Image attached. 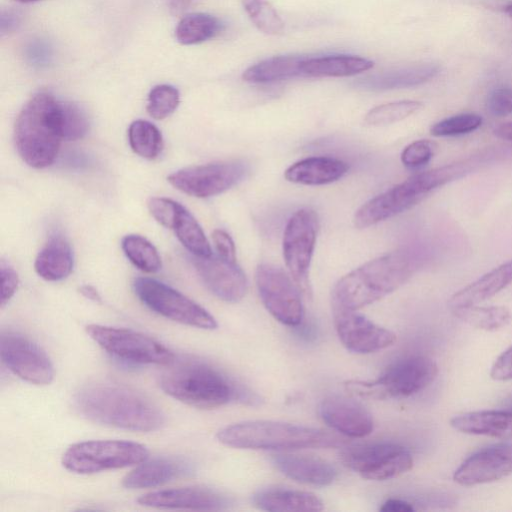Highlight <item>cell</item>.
<instances>
[{
    "label": "cell",
    "instance_id": "obj_50",
    "mask_svg": "<svg viewBox=\"0 0 512 512\" xmlns=\"http://www.w3.org/2000/svg\"><path fill=\"white\" fill-rule=\"evenodd\" d=\"M190 4L191 0H170V8L176 13L184 11Z\"/></svg>",
    "mask_w": 512,
    "mask_h": 512
},
{
    "label": "cell",
    "instance_id": "obj_1",
    "mask_svg": "<svg viewBox=\"0 0 512 512\" xmlns=\"http://www.w3.org/2000/svg\"><path fill=\"white\" fill-rule=\"evenodd\" d=\"M77 410L87 419L108 426L149 432L164 424V414L143 394L118 383L93 382L75 394Z\"/></svg>",
    "mask_w": 512,
    "mask_h": 512
},
{
    "label": "cell",
    "instance_id": "obj_16",
    "mask_svg": "<svg viewBox=\"0 0 512 512\" xmlns=\"http://www.w3.org/2000/svg\"><path fill=\"white\" fill-rule=\"evenodd\" d=\"M333 321L343 346L357 354H370L393 345L394 332L386 329L357 312L332 304Z\"/></svg>",
    "mask_w": 512,
    "mask_h": 512
},
{
    "label": "cell",
    "instance_id": "obj_9",
    "mask_svg": "<svg viewBox=\"0 0 512 512\" xmlns=\"http://www.w3.org/2000/svg\"><path fill=\"white\" fill-rule=\"evenodd\" d=\"M140 301L155 313L173 321L206 330L216 329L215 318L202 306L155 279L139 277L133 284Z\"/></svg>",
    "mask_w": 512,
    "mask_h": 512
},
{
    "label": "cell",
    "instance_id": "obj_32",
    "mask_svg": "<svg viewBox=\"0 0 512 512\" xmlns=\"http://www.w3.org/2000/svg\"><path fill=\"white\" fill-rule=\"evenodd\" d=\"M170 229L194 256L208 257L212 255L210 244L200 224L182 205H180Z\"/></svg>",
    "mask_w": 512,
    "mask_h": 512
},
{
    "label": "cell",
    "instance_id": "obj_53",
    "mask_svg": "<svg viewBox=\"0 0 512 512\" xmlns=\"http://www.w3.org/2000/svg\"><path fill=\"white\" fill-rule=\"evenodd\" d=\"M16 1L21 2V3H31V2H36L39 0H16Z\"/></svg>",
    "mask_w": 512,
    "mask_h": 512
},
{
    "label": "cell",
    "instance_id": "obj_34",
    "mask_svg": "<svg viewBox=\"0 0 512 512\" xmlns=\"http://www.w3.org/2000/svg\"><path fill=\"white\" fill-rule=\"evenodd\" d=\"M128 139L131 149L146 159H155L163 148V138L160 130L146 120L139 119L130 124Z\"/></svg>",
    "mask_w": 512,
    "mask_h": 512
},
{
    "label": "cell",
    "instance_id": "obj_3",
    "mask_svg": "<svg viewBox=\"0 0 512 512\" xmlns=\"http://www.w3.org/2000/svg\"><path fill=\"white\" fill-rule=\"evenodd\" d=\"M160 376L161 389L187 405L214 409L231 401H248L253 404L258 399L245 388L236 385L230 378L207 363L187 361L168 365Z\"/></svg>",
    "mask_w": 512,
    "mask_h": 512
},
{
    "label": "cell",
    "instance_id": "obj_6",
    "mask_svg": "<svg viewBox=\"0 0 512 512\" xmlns=\"http://www.w3.org/2000/svg\"><path fill=\"white\" fill-rule=\"evenodd\" d=\"M60 100L47 92L35 94L20 111L14 129L17 151L33 168H45L56 159L62 139Z\"/></svg>",
    "mask_w": 512,
    "mask_h": 512
},
{
    "label": "cell",
    "instance_id": "obj_33",
    "mask_svg": "<svg viewBox=\"0 0 512 512\" xmlns=\"http://www.w3.org/2000/svg\"><path fill=\"white\" fill-rule=\"evenodd\" d=\"M457 318L468 325L494 331L505 327L511 320L510 311L504 306L479 307L475 305L453 308Z\"/></svg>",
    "mask_w": 512,
    "mask_h": 512
},
{
    "label": "cell",
    "instance_id": "obj_43",
    "mask_svg": "<svg viewBox=\"0 0 512 512\" xmlns=\"http://www.w3.org/2000/svg\"><path fill=\"white\" fill-rule=\"evenodd\" d=\"M488 111L498 117L512 114V88L501 86L493 89L487 97Z\"/></svg>",
    "mask_w": 512,
    "mask_h": 512
},
{
    "label": "cell",
    "instance_id": "obj_39",
    "mask_svg": "<svg viewBox=\"0 0 512 512\" xmlns=\"http://www.w3.org/2000/svg\"><path fill=\"white\" fill-rule=\"evenodd\" d=\"M179 101V91L174 86L156 85L148 94L147 112L154 119H164L177 109Z\"/></svg>",
    "mask_w": 512,
    "mask_h": 512
},
{
    "label": "cell",
    "instance_id": "obj_19",
    "mask_svg": "<svg viewBox=\"0 0 512 512\" xmlns=\"http://www.w3.org/2000/svg\"><path fill=\"white\" fill-rule=\"evenodd\" d=\"M140 505L161 509H188L218 511L227 509L231 501L210 488L191 486L158 490L143 494L137 499Z\"/></svg>",
    "mask_w": 512,
    "mask_h": 512
},
{
    "label": "cell",
    "instance_id": "obj_37",
    "mask_svg": "<svg viewBox=\"0 0 512 512\" xmlns=\"http://www.w3.org/2000/svg\"><path fill=\"white\" fill-rule=\"evenodd\" d=\"M415 100H402L376 106L365 115L364 122L371 126H384L399 122L422 108Z\"/></svg>",
    "mask_w": 512,
    "mask_h": 512
},
{
    "label": "cell",
    "instance_id": "obj_51",
    "mask_svg": "<svg viewBox=\"0 0 512 512\" xmlns=\"http://www.w3.org/2000/svg\"><path fill=\"white\" fill-rule=\"evenodd\" d=\"M504 406H505V408H504L505 410L512 412V397L507 399V401H505Z\"/></svg>",
    "mask_w": 512,
    "mask_h": 512
},
{
    "label": "cell",
    "instance_id": "obj_8",
    "mask_svg": "<svg viewBox=\"0 0 512 512\" xmlns=\"http://www.w3.org/2000/svg\"><path fill=\"white\" fill-rule=\"evenodd\" d=\"M148 458L147 448L125 440H91L71 445L62 456L63 466L77 474L125 468Z\"/></svg>",
    "mask_w": 512,
    "mask_h": 512
},
{
    "label": "cell",
    "instance_id": "obj_28",
    "mask_svg": "<svg viewBox=\"0 0 512 512\" xmlns=\"http://www.w3.org/2000/svg\"><path fill=\"white\" fill-rule=\"evenodd\" d=\"M373 61L355 55L308 57L302 64L303 77H346L371 69Z\"/></svg>",
    "mask_w": 512,
    "mask_h": 512
},
{
    "label": "cell",
    "instance_id": "obj_52",
    "mask_svg": "<svg viewBox=\"0 0 512 512\" xmlns=\"http://www.w3.org/2000/svg\"><path fill=\"white\" fill-rule=\"evenodd\" d=\"M504 11L509 17L512 18V3L506 5Z\"/></svg>",
    "mask_w": 512,
    "mask_h": 512
},
{
    "label": "cell",
    "instance_id": "obj_47",
    "mask_svg": "<svg viewBox=\"0 0 512 512\" xmlns=\"http://www.w3.org/2000/svg\"><path fill=\"white\" fill-rule=\"evenodd\" d=\"M380 510L384 512H412L414 508L404 500L390 498L382 504Z\"/></svg>",
    "mask_w": 512,
    "mask_h": 512
},
{
    "label": "cell",
    "instance_id": "obj_15",
    "mask_svg": "<svg viewBox=\"0 0 512 512\" xmlns=\"http://www.w3.org/2000/svg\"><path fill=\"white\" fill-rule=\"evenodd\" d=\"M0 355L3 363L22 380L35 385L53 380V365L45 351L18 332H2Z\"/></svg>",
    "mask_w": 512,
    "mask_h": 512
},
{
    "label": "cell",
    "instance_id": "obj_14",
    "mask_svg": "<svg viewBox=\"0 0 512 512\" xmlns=\"http://www.w3.org/2000/svg\"><path fill=\"white\" fill-rule=\"evenodd\" d=\"M242 161L215 162L180 169L168 182L181 192L197 198L221 194L236 185L247 173Z\"/></svg>",
    "mask_w": 512,
    "mask_h": 512
},
{
    "label": "cell",
    "instance_id": "obj_21",
    "mask_svg": "<svg viewBox=\"0 0 512 512\" xmlns=\"http://www.w3.org/2000/svg\"><path fill=\"white\" fill-rule=\"evenodd\" d=\"M271 460L283 475L302 484L324 487L332 484L337 476L336 469L318 457L278 453Z\"/></svg>",
    "mask_w": 512,
    "mask_h": 512
},
{
    "label": "cell",
    "instance_id": "obj_24",
    "mask_svg": "<svg viewBox=\"0 0 512 512\" xmlns=\"http://www.w3.org/2000/svg\"><path fill=\"white\" fill-rule=\"evenodd\" d=\"M189 471V464L178 458L145 460L122 479V485L128 489L156 487Z\"/></svg>",
    "mask_w": 512,
    "mask_h": 512
},
{
    "label": "cell",
    "instance_id": "obj_45",
    "mask_svg": "<svg viewBox=\"0 0 512 512\" xmlns=\"http://www.w3.org/2000/svg\"><path fill=\"white\" fill-rule=\"evenodd\" d=\"M212 239L219 256L230 261H236V248L231 236L224 230L216 229Z\"/></svg>",
    "mask_w": 512,
    "mask_h": 512
},
{
    "label": "cell",
    "instance_id": "obj_5",
    "mask_svg": "<svg viewBox=\"0 0 512 512\" xmlns=\"http://www.w3.org/2000/svg\"><path fill=\"white\" fill-rule=\"evenodd\" d=\"M474 165L473 161L465 160L417 173L365 202L354 215V225L364 229L392 218L469 173Z\"/></svg>",
    "mask_w": 512,
    "mask_h": 512
},
{
    "label": "cell",
    "instance_id": "obj_42",
    "mask_svg": "<svg viewBox=\"0 0 512 512\" xmlns=\"http://www.w3.org/2000/svg\"><path fill=\"white\" fill-rule=\"evenodd\" d=\"M180 205L178 202L164 197H153L148 202L151 215L161 225L169 229Z\"/></svg>",
    "mask_w": 512,
    "mask_h": 512
},
{
    "label": "cell",
    "instance_id": "obj_17",
    "mask_svg": "<svg viewBox=\"0 0 512 512\" xmlns=\"http://www.w3.org/2000/svg\"><path fill=\"white\" fill-rule=\"evenodd\" d=\"M192 262L202 282L217 298L236 303L245 297L248 281L236 261L212 254L208 257L194 256Z\"/></svg>",
    "mask_w": 512,
    "mask_h": 512
},
{
    "label": "cell",
    "instance_id": "obj_25",
    "mask_svg": "<svg viewBox=\"0 0 512 512\" xmlns=\"http://www.w3.org/2000/svg\"><path fill=\"white\" fill-rule=\"evenodd\" d=\"M451 426L466 434L485 435L512 440V412L476 411L455 416Z\"/></svg>",
    "mask_w": 512,
    "mask_h": 512
},
{
    "label": "cell",
    "instance_id": "obj_36",
    "mask_svg": "<svg viewBox=\"0 0 512 512\" xmlns=\"http://www.w3.org/2000/svg\"><path fill=\"white\" fill-rule=\"evenodd\" d=\"M245 12L258 30L268 35L284 31V22L269 0H241Z\"/></svg>",
    "mask_w": 512,
    "mask_h": 512
},
{
    "label": "cell",
    "instance_id": "obj_48",
    "mask_svg": "<svg viewBox=\"0 0 512 512\" xmlns=\"http://www.w3.org/2000/svg\"><path fill=\"white\" fill-rule=\"evenodd\" d=\"M493 134L500 139L512 142V121L497 125L493 129Z\"/></svg>",
    "mask_w": 512,
    "mask_h": 512
},
{
    "label": "cell",
    "instance_id": "obj_11",
    "mask_svg": "<svg viewBox=\"0 0 512 512\" xmlns=\"http://www.w3.org/2000/svg\"><path fill=\"white\" fill-rule=\"evenodd\" d=\"M319 218L309 208L297 210L288 219L283 233V257L289 274L300 290L311 295L309 270L313 257Z\"/></svg>",
    "mask_w": 512,
    "mask_h": 512
},
{
    "label": "cell",
    "instance_id": "obj_41",
    "mask_svg": "<svg viewBox=\"0 0 512 512\" xmlns=\"http://www.w3.org/2000/svg\"><path fill=\"white\" fill-rule=\"evenodd\" d=\"M437 145L430 140H416L407 145L401 153L402 164L409 169L425 166L433 158Z\"/></svg>",
    "mask_w": 512,
    "mask_h": 512
},
{
    "label": "cell",
    "instance_id": "obj_2",
    "mask_svg": "<svg viewBox=\"0 0 512 512\" xmlns=\"http://www.w3.org/2000/svg\"><path fill=\"white\" fill-rule=\"evenodd\" d=\"M416 268L412 255L404 250L372 259L340 278L332 291V304L358 310L402 286Z\"/></svg>",
    "mask_w": 512,
    "mask_h": 512
},
{
    "label": "cell",
    "instance_id": "obj_20",
    "mask_svg": "<svg viewBox=\"0 0 512 512\" xmlns=\"http://www.w3.org/2000/svg\"><path fill=\"white\" fill-rule=\"evenodd\" d=\"M321 419L333 430L351 438H362L372 433L371 413L356 400L341 395H330L319 405Z\"/></svg>",
    "mask_w": 512,
    "mask_h": 512
},
{
    "label": "cell",
    "instance_id": "obj_38",
    "mask_svg": "<svg viewBox=\"0 0 512 512\" xmlns=\"http://www.w3.org/2000/svg\"><path fill=\"white\" fill-rule=\"evenodd\" d=\"M60 130L62 139L75 141L83 138L89 130L85 112L75 103L60 102Z\"/></svg>",
    "mask_w": 512,
    "mask_h": 512
},
{
    "label": "cell",
    "instance_id": "obj_30",
    "mask_svg": "<svg viewBox=\"0 0 512 512\" xmlns=\"http://www.w3.org/2000/svg\"><path fill=\"white\" fill-rule=\"evenodd\" d=\"M306 58L303 55L270 57L248 67L242 77L250 83H270L303 77L302 64Z\"/></svg>",
    "mask_w": 512,
    "mask_h": 512
},
{
    "label": "cell",
    "instance_id": "obj_27",
    "mask_svg": "<svg viewBox=\"0 0 512 512\" xmlns=\"http://www.w3.org/2000/svg\"><path fill=\"white\" fill-rule=\"evenodd\" d=\"M73 252L67 240L61 235L50 237L38 253L34 268L36 273L47 281L66 278L73 269Z\"/></svg>",
    "mask_w": 512,
    "mask_h": 512
},
{
    "label": "cell",
    "instance_id": "obj_22",
    "mask_svg": "<svg viewBox=\"0 0 512 512\" xmlns=\"http://www.w3.org/2000/svg\"><path fill=\"white\" fill-rule=\"evenodd\" d=\"M346 162L329 156H312L290 165L284 172L287 181L319 186L341 179L348 171Z\"/></svg>",
    "mask_w": 512,
    "mask_h": 512
},
{
    "label": "cell",
    "instance_id": "obj_10",
    "mask_svg": "<svg viewBox=\"0 0 512 512\" xmlns=\"http://www.w3.org/2000/svg\"><path fill=\"white\" fill-rule=\"evenodd\" d=\"M86 332L103 350L123 361L166 366L174 362L172 351L142 333L98 324L88 325Z\"/></svg>",
    "mask_w": 512,
    "mask_h": 512
},
{
    "label": "cell",
    "instance_id": "obj_44",
    "mask_svg": "<svg viewBox=\"0 0 512 512\" xmlns=\"http://www.w3.org/2000/svg\"><path fill=\"white\" fill-rule=\"evenodd\" d=\"M1 275V305L4 306L17 290L19 279L17 272L4 259L0 263Z\"/></svg>",
    "mask_w": 512,
    "mask_h": 512
},
{
    "label": "cell",
    "instance_id": "obj_40",
    "mask_svg": "<svg viewBox=\"0 0 512 512\" xmlns=\"http://www.w3.org/2000/svg\"><path fill=\"white\" fill-rule=\"evenodd\" d=\"M482 121V117L476 113H460L436 122L430 128V133L436 137L468 134L477 130Z\"/></svg>",
    "mask_w": 512,
    "mask_h": 512
},
{
    "label": "cell",
    "instance_id": "obj_35",
    "mask_svg": "<svg viewBox=\"0 0 512 512\" xmlns=\"http://www.w3.org/2000/svg\"><path fill=\"white\" fill-rule=\"evenodd\" d=\"M121 247L129 261L143 272L154 273L161 268L159 253L146 238L136 234L126 235Z\"/></svg>",
    "mask_w": 512,
    "mask_h": 512
},
{
    "label": "cell",
    "instance_id": "obj_7",
    "mask_svg": "<svg viewBox=\"0 0 512 512\" xmlns=\"http://www.w3.org/2000/svg\"><path fill=\"white\" fill-rule=\"evenodd\" d=\"M437 364L422 355L408 356L393 363L379 378L371 382H349L355 394L374 398H403L428 387L437 377Z\"/></svg>",
    "mask_w": 512,
    "mask_h": 512
},
{
    "label": "cell",
    "instance_id": "obj_4",
    "mask_svg": "<svg viewBox=\"0 0 512 512\" xmlns=\"http://www.w3.org/2000/svg\"><path fill=\"white\" fill-rule=\"evenodd\" d=\"M220 443L239 449L297 450L340 448L347 441L322 429L271 420L235 423L218 431Z\"/></svg>",
    "mask_w": 512,
    "mask_h": 512
},
{
    "label": "cell",
    "instance_id": "obj_12",
    "mask_svg": "<svg viewBox=\"0 0 512 512\" xmlns=\"http://www.w3.org/2000/svg\"><path fill=\"white\" fill-rule=\"evenodd\" d=\"M259 297L267 311L280 323L295 327L304 318L300 289L282 268L261 263L255 271Z\"/></svg>",
    "mask_w": 512,
    "mask_h": 512
},
{
    "label": "cell",
    "instance_id": "obj_31",
    "mask_svg": "<svg viewBox=\"0 0 512 512\" xmlns=\"http://www.w3.org/2000/svg\"><path fill=\"white\" fill-rule=\"evenodd\" d=\"M223 28V23L213 15L201 12L190 13L178 22L175 37L182 45H194L215 37Z\"/></svg>",
    "mask_w": 512,
    "mask_h": 512
},
{
    "label": "cell",
    "instance_id": "obj_23",
    "mask_svg": "<svg viewBox=\"0 0 512 512\" xmlns=\"http://www.w3.org/2000/svg\"><path fill=\"white\" fill-rule=\"evenodd\" d=\"M252 502L260 510L271 512H317L324 509L315 494L286 488H266L257 491Z\"/></svg>",
    "mask_w": 512,
    "mask_h": 512
},
{
    "label": "cell",
    "instance_id": "obj_46",
    "mask_svg": "<svg viewBox=\"0 0 512 512\" xmlns=\"http://www.w3.org/2000/svg\"><path fill=\"white\" fill-rule=\"evenodd\" d=\"M490 375L497 381L512 379V346L497 358L491 368Z\"/></svg>",
    "mask_w": 512,
    "mask_h": 512
},
{
    "label": "cell",
    "instance_id": "obj_49",
    "mask_svg": "<svg viewBox=\"0 0 512 512\" xmlns=\"http://www.w3.org/2000/svg\"><path fill=\"white\" fill-rule=\"evenodd\" d=\"M79 291L87 299H90L95 302L101 301V297L98 291L91 285H83L80 287Z\"/></svg>",
    "mask_w": 512,
    "mask_h": 512
},
{
    "label": "cell",
    "instance_id": "obj_18",
    "mask_svg": "<svg viewBox=\"0 0 512 512\" xmlns=\"http://www.w3.org/2000/svg\"><path fill=\"white\" fill-rule=\"evenodd\" d=\"M512 473V442L483 448L467 458L454 472V481L473 486L499 480Z\"/></svg>",
    "mask_w": 512,
    "mask_h": 512
},
{
    "label": "cell",
    "instance_id": "obj_29",
    "mask_svg": "<svg viewBox=\"0 0 512 512\" xmlns=\"http://www.w3.org/2000/svg\"><path fill=\"white\" fill-rule=\"evenodd\" d=\"M438 73V65L422 63L373 75L361 81L360 84L373 90L407 88L423 84L433 79Z\"/></svg>",
    "mask_w": 512,
    "mask_h": 512
},
{
    "label": "cell",
    "instance_id": "obj_13",
    "mask_svg": "<svg viewBox=\"0 0 512 512\" xmlns=\"http://www.w3.org/2000/svg\"><path fill=\"white\" fill-rule=\"evenodd\" d=\"M342 463L368 480L395 478L413 466L408 449L391 442H379L346 447L341 452Z\"/></svg>",
    "mask_w": 512,
    "mask_h": 512
},
{
    "label": "cell",
    "instance_id": "obj_26",
    "mask_svg": "<svg viewBox=\"0 0 512 512\" xmlns=\"http://www.w3.org/2000/svg\"><path fill=\"white\" fill-rule=\"evenodd\" d=\"M512 283V260L501 264L476 281L456 292L449 300L450 307L458 308L482 302Z\"/></svg>",
    "mask_w": 512,
    "mask_h": 512
}]
</instances>
